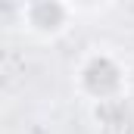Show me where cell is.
Returning a JSON list of instances; mask_svg holds the SVG:
<instances>
[{"mask_svg":"<svg viewBox=\"0 0 134 134\" xmlns=\"http://www.w3.org/2000/svg\"><path fill=\"white\" fill-rule=\"evenodd\" d=\"M72 87L91 106L125 97V91H128V63L112 47H87L78 56V63L72 66Z\"/></svg>","mask_w":134,"mask_h":134,"instance_id":"obj_1","label":"cell"},{"mask_svg":"<svg viewBox=\"0 0 134 134\" xmlns=\"http://www.w3.org/2000/svg\"><path fill=\"white\" fill-rule=\"evenodd\" d=\"M16 19L19 28L34 41H59L75 25V6L56 0H34L16 6Z\"/></svg>","mask_w":134,"mask_h":134,"instance_id":"obj_2","label":"cell"},{"mask_svg":"<svg viewBox=\"0 0 134 134\" xmlns=\"http://www.w3.org/2000/svg\"><path fill=\"white\" fill-rule=\"evenodd\" d=\"M91 119L100 134H128L134 125V100L125 94L115 100L97 103V106H91Z\"/></svg>","mask_w":134,"mask_h":134,"instance_id":"obj_3","label":"cell"}]
</instances>
